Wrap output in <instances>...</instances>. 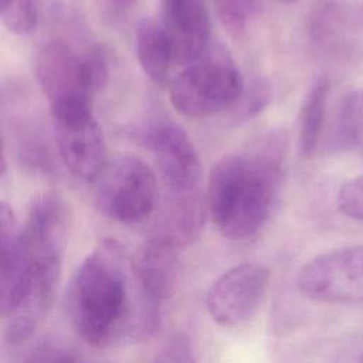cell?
<instances>
[{"label":"cell","instance_id":"8","mask_svg":"<svg viewBox=\"0 0 363 363\" xmlns=\"http://www.w3.org/2000/svg\"><path fill=\"white\" fill-rule=\"evenodd\" d=\"M298 289L326 303H363V244L332 250L303 264Z\"/></svg>","mask_w":363,"mask_h":363},{"label":"cell","instance_id":"27","mask_svg":"<svg viewBox=\"0 0 363 363\" xmlns=\"http://www.w3.org/2000/svg\"><path fill=\"white\" fill-rule=\"evenodd\" d=\"M277 1H279V3H295L298 0H277Z\"/></svg>","mask_w":363,"mask_h":363},{"label":"cell","instance_id":"10","mask_svg":"<svg viewBox=\"0 0 363 363\" xmlns=\"http://www.w3.org/2000/svg\"><path fill=\"white\" fill-rule=\"evenodd\" d=\"M145 143L155 153L159 172L173 193L197 190L200 160L182 126L172 121H159L145 132Z\"/></svg>","mask_w":363,"mask_h":363},{"label":"cell","instance_id":"4","mask_svg":"<svg viewBox=\"0 0 363 363\" xmlns=\"http://www.w3.org/2000/svg\"><path fill=\"white\" fill-rule=\"evenodd\" d=\"M35 75L50 108L69 102L92 104L106 84L108 58L101 47L79 54L69 44L55 40L40 50Z\"/></svg>","mask_w":363,"mask_h":363},{"label":"cell","instance_id":"23","mask_svg":"<svg viewBox=\"0 0 363 363\" xmlns=\"http://www.w3.org/2000/svg\"><path fill=\"white\" fill-rule=\"evenodd\" d=\"M28 363H77V362L69 353L64 350H60L52 346H44L31 356Z\"/></svg>","mask_w":363,"mask_h":363},{"label":"cell","instance_id":"20","mask_svg":"<svg viewBox=\"0 0 363 363\" xmlns=\"http://www.w3.org/2000/svg\"><path fill=\"white\" fill-rule=\"evenodd\" d=\"M269 86L264 79H254L248 85L244 84L242 94L233 108H235V118L248 121L257 116L269 101Z\"/></svg>","mask_w":363,"mask_h":363},{"label":"cell","instance_id":"13","mask_svg":"<svg viewBox=\"0 0 363 363\" xmlns=\"http://www.w3.org/2000/svg\"><path fill=\"white\" fill-rule=\"evenodd\" d=\"M206 220V203L197 190L173 193L164 204L157 234L174 242L179 248L193 244L201 234Z\"/></svg>","mask_w":363,"mask_h":363},{"label":"cell","instance_id":"14","mask_svg":"<svg viewBox=\"0 0 363 363\" xmlns=\"http://www.w3.org/2000/svg\"><path fill=\"white\" fill-rule=\"evenodd\" d=\"M23 274L20 228L13 208L0 200V315L7 316Z\"/></svg>","mask_w":363,"mask_h":363},{"label":"cell","instance_id":"17","mask_svg":"<svg viewBox=\"0 0 363 363\" xmlns=\"http://www.w3.org/2000/svg\"><path fill=\"white\" fill-rule=\"evenodd\" d=\"M336 139L345 147L363 143V91L345 96L337 116Z\"/></svg>","mask_w":363,"mask_h":363},{"label":"cell","instance_id":"5","mask_svg":"<svg viewBox=\"0 0 363 363\" xmlns=\"http://www.w3.org/2000/svg\"><path fill=\"white\" fill-rule=\"evenodd\" d=\"M244 89L234 62L220 52L207 51L170 82V102L184 116L206 118L233 108Z\"/></svg>","mask_w":363,"mask_h":363},{"label":"cell","instance_id":"11","mask_svg":"<svg viewBox=\"0 0 363 363\" xmlns=\"http://www.w3.org/2000/svg\"><path fill=\"white\" fill-rule=\"evenodd\" d=\"M159 24L174 64L187 65L207 51L210 18L204 0H160Z\"/></svg>","mask_w":363,"mask_h":363},{"label":"cell","instance_id":"9","mask_svg":"<svg viewBox=\"0 0 363 363\" xmlns=\"http://www.w3.org/2000/svg\"><path fill=\"white\" fill-rule=\"evenodd\" d=\"M269 269L259 262H241L221 274L207 292L210 318L223 328L247 325L261 308L269 286Z\"/></svg>","mask_w":363,"mask_h":363},{"label":"cell","instance_id":"1","mask_svg":"<svg viewBox=\"0 0 363 363\" xmlns=\"http://www.w3.org/2000/svg\"><path fill=\"white\" fill-rule=\"evenodd\" d=\"M68 309L79 336L95 346L122 336L145 339L159 323V303L143 292L132 296L125 252L113 240L101 241L78 268Z\"/></svg>","mask_w":363,"mask_h":363},{"label":"cell","instance_id":"3","mask_svg":"<svg viewBox=\"0 0 363 363\" xmlns=\"http://www.w3.org/2000/svg\"><path fill=\"white\" fill-rule=\"evenodd\" d=\"M282 169L279 138L255 152L227 155L214 164L208 179L207 207L223 235L245 240L262 228L275 206Z\"/></svg>","mask_w":363,"mask_h":363},{"label":"cell","instance_id":"24","mask_svg":"<svg viewBox=\"0 0 363 363\" xmlns=\"http://www.w3.org/2000/svg\"><path fill=\"white\" fill-rule=\"evenodd\" d=\"M108 3L111 6L112 11L115 14L121 16V14L129 11L133 7V4L136 3V0H108Z\"/></svg>","mask_w":363,"mask_h":363},{"label":"cell","instance_id":"19","mask_svg":"<svg viewBox=\"0 0 363 363\" xmlns=\"http://www.w3.org/2000/svg\"><path fill=\"white\" fill-rule=\"evenodd\" d=\"M0 17L13 33L27 34L37 26L38 3L37 0H10Z\"/></svg>","mask_w":363,"mask_h":363},{"label":"cell","instance_id":"28","mask_svg":"<svg viewBox=\"0 0 363 363\" xmlns=\"http://www.w3.org/2000/svg\"><path fill=\"white\" fill-rule=\"evenodd\" d=\"M356 363H363V356H360L359 360H356Z\"/></svg>","mask_w":363,"mask_h":363},{"label":"cell","instance_id":"2","mask_svg":"<svg viewBox=\"0 0 363 363\" xmlns=\"http://www.w3.org/2000/svg\"><path fill=\"white\" fill-rule=\"evenodd\" d=\"M68 207L62 196L47 191L35 197L20 230L23 274L11 306L7 337H30L51 308L62 267L68 234Z\"/></svg>","mask_w":363,"mask_h":363},{"label":"cell","instance_id":"18","mask_svg":"<svg viewBox=\"0 0 363 363\" xmlns=\"http://www.w3.org/2000/svg\"><path fill=\"white\" fill-rule=\"evenodd\" d=\"M217 16L231 34H241L257 14L259 0H214Z\"/></svg>","mask_w":363,"mask_h":363},{"label":"cell","instance_id":"7","mask_svg":"<svg viewBox=\"0 0 363 363\" xmlns=\"http://www.w3.org/2000/svg\"><path fill=\"white\" fill-rule=\"evenodd\" d=\"M50 109L64 166L75 177L92 183L106 163L104 135L92 113V104L69 102Z\"/></svg>","mask_w":363,"mask_h":363},{"label":"cell","instance_id":"25","mask_svg":"<svg viewBox=\"0 0 363 363\" xmlns=\"http://www.w3.org/2000/svg\"><path fill=\"white\" fill-rule=\"evenodd\" d=\"M7 169V160H6V153H4V145H3V139L0 135V176L4 174Z\"/></svg>","mask_w":363,"mask_h":363},{"label":"cell","instance_id":"6","mask_svg":"<svg viewBox=\"0 0 363 363\" xmlns=\"http://www.w3.org/2000/svg\"><path fill=\"white\" fill-rule=\"evenodd\" d=\"M95 184V201L109 218L136 224L146 220L156 204V177L139 157L121 155L106 160Z\"/></svg>","mask_w":363,"mask_h":363},{"label":"cell","instance_id":"21","mask_svg":"<svg viewBox=\"0 0 363 363\" xmlns=\"http://www.w3.org/2000/svg\"><path fill=\"white\" fill-rule=\"evenodd\" d=\"M336 203L346 217L363 223V176L346 182L337 193Z\"/></svg>","mask_w":363,"mask_h":363},{"label":"cell","instance_id":"12","mask_svg":"<svg viewBox=\"0 0 363 363\" xmlns=\"http://www.w3.org/2000/svg\"><path fill=\"white\" fill-rule=\"evenodd\" d=\"M180 248L166 237L155 233L136 251L132 274L142 292L159 303L173 296L180 271Z\"/></svg>","mask_w":363,"mask_h":363},{"label":"cell","instance_id":"22","mask_svg":"<svg viewBox=\"0 0 363 363\" xmlns=\"http://www.w3.org/2000/svg\"><path fill=\"white\" fill-rule=\"evenodd\" d=\"M153 363H196L189 339L183 333L173 335L157 353Z\"/></svg>","mask_w":363,"mask_h":363},{"label":"cell","instance_id":"15","mask_svg":"<svg viewBox=\"0 0 363 363\" xmlns=\"http://www.w3.org/2000/svg\"><path fill=\"white\" fill-rule=\"evenodd\" d=\"M135 37L136 55L142 69L155 82H166L174 61L170 44L159 21L142 18L136 26Z\"/></svg>","mask_w":363,"mask_h":363},{"label":"cell","instance_id":"16","mask_svg":"<svg viewBox=\"0 0 363 363\" xmlns=\"http://www.w3.org/2000/svg\"><path fill=\"white\" fill-rule=\"evenodd\" d=\"M330 84L326 77L316 79L309 88L299 113V150L311 156L318 145L326 113Z\"/></svg>","mask_w":363,"mask_h":363},{"label":"cell","instance_id":"26","mask_svg":"<svg viewBox=\"0 0 363 363\" xmlns=\"http://www.w3.org/2000/svg\"><path fill=\"white\" fill-rule=\"evenodd\" d=\"M10 0H0V16L4 13V10L7 9Z\"/></svg>","mask_w":363,"mask_h":363}]
</instances>
